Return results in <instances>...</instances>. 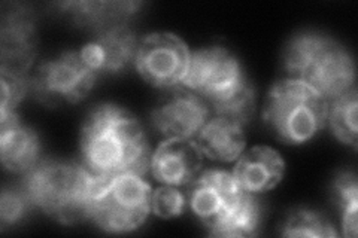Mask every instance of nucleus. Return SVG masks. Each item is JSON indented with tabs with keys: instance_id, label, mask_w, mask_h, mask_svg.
Instances as JSON below:
<instances>
[{
	"instance_id": "nucleus-3",
	"label": "nucleus",
	"mask_w": 358,
	"mask_h": 238,
	"mask_svg": "<svg viewBox=\"0 0 358 238\" xmlns=\"http://www.w3.org/2000/svg\"><path fill=\"white\" fill-rule=\"evenodd\" d=\"M284 66L291 79L308 84L329 100L354 87L355 69L351 55L329 36L300 33L285 48Z\"/></svg>"
},
{
	"instance_id": "nucleus-20",
	"label": "nucleus",
	"mask_w": 358,
	"mask_h": 238,
	"mask_svg": "<svg viewBox=\"0 0 358 238\" xmlns=\"http://www.w3.org/2000/svg\"><path fill=\"white\" fill-rule=\"evenodd\" d=\"M334 202L342 211V226L346 237L357 235V207H358V184L351 172L339 174L333 185Z\"/></svg>"
},
{
	"instance_id": "nucleus-11",
	"label": "nucleus",
	"mask_w": 358,
	"mask_h": 238,
	"mask_svg": "<svg viewBox=\"0 0 358 238\" xmlns=\"http://www.w3.org/2000/svg\"><path fill=\"white\" fill-rule=\"evenodd\" d=\"M188 185L187 202L206 226L217 221L242 194L233 174L224 170H206Z\"/></svg>"
},
{
	"instance_id": "nucleus-6",
	"label": "nucleus",
	"mask_w": 358,
	"mask_h": 238,
	"mask_svg": "<svg viewBox=\"0 0 358 238\" xmlns=\"http://www.w3.org/2000/svg\"><path fill=\"white\" fill-rule=\"evenodd\" d=\"M96 81V72L90 67L80 51H66L57 59L43 61L31 77L29 93L39 103L55 107L63 101L78 103Z\"/></svg>"
},
{
	"instance_id": "nucleus-16",
	"label": "nucleus",
	"mask_w": 358,
	"mask_h": 238,
	"mask_svg": "<svg viewBox=\"0 0 358 238\" xmlns=\"http://www.w3.org/2000/svg\"><path fill=\"white\" fill-rule=\"evenodd\" d=\"M243 126L231 119L214 117L197 133V147L210 160L231 163L245 149Z\"/></svg>"
},
{
	"instance_id": "nucleus-5",
	"label": "nucleus",
	"mask_w": 358,
	"mask_h": 238,
	"mask_svg": "<svg viewBox=\"0 0 358 238\" xmlns=\"http://www.w3.org/2000/svg\"><path fill=\"white\" fill-rule=\"evenodd\" d=\"M151 186L142 176H100L90 204L88 219L108 232L138 230L151 210Z\"/></svg>"
},
{
	"instance_id": "nucleus-1",
	"label": "nucleus",
	"mask_w": 358,
	"mask_h": 238,
	"mask_svg": "<svg viewBox=\"0 0 358 238\" xmlns=\"http://www.w3.org/2000/svg\"><path fill=\"white\" fill-rule=\"evenodd\" d=\"M81 154L84 165L99 176H143L151 167L150 147L139 121L110 103L99 105L87 115L81 130Z\"/></svg>"
},
{
	"instance_id": "nucleus-10",
	"label": "nucleus",
	"mask_w": 358,
	"mask_h": 238,
	"mask_svg": "<svg viewBox=\"0 0 358 238\" xmlns=\"http://www.w3.org/2000/svg\"><path fill=\"white\" fill-rule=\"evenodd\" d=\"M208 117L209 105L205 98L185 88L167 96L154 109L151 119L166 139L188 140L197 135Z\"/></svg>"
},
{
	"instance_id": "nucleus-19",
	"label": "nucleus",
	"mask_w": 358,
	"mask_h": 238,
	"mask_svg": "<svg viewBox=\"0 0 358 238\" xmlns=\"http://www.w3.org/2000/svg\"><path fill=\"white\" fill-rule=\"evenodd\" d=\"M357 89L352 87L350 91L331 100V105L327 109V119L333 134L342 143L357 147L358 127H357Z\"/></svg>"
},
{
	"instance_id": "nucleus-2",
	"label": "nucleus",
	"mask_w": 358,
	"mask_h": 238,
	"mask_svg": "<svg viewBox=\"0 0 358 238\" xmlns=\"http://www.w3.org/2000/svg\"><path fill=\"white\" fill-rule=\"evenodd\" d=\"M99 174L84 165L45 160L26 173L22 189L33 206L64 225L88 219Z\"/></svg>"
},
{
	"instance_id": "nucleus-9",
	"label": "nucleus",
	"mask_w": 358,
	"mask_h": 238,
	"mask_svg": "<svg viewBox=\"0 0 358 238\" xmlns=\"http://www.w3.org/2000/svg\"><path fill=\"white\" fill-rule=\"evenodd\" d=\"M36 55L35 15L27 5L5 3L0 26V72L27 76Z\"/></svg>"
},
{
	"instance_id": "nucleus-7",
	"label": "nucleus",
	"mask_w": 358,
	"mask_h": 238,
	"mask_svg": "<svg viewBox=\"0 0 358 238\" xmlns=\"http://www.w3.org/2000/svg\"><path fill=\"white\" fill-rule=\"evenodd\" d=\"M182 84L189 91L203 97L209 106L236 93L248 84L242 67L229 50L210 47L193 52Z\"/></svg>"
},
{
	"instance_id": "nucleus-21",
	"label": "nucleus",
	"mask_w": 358,
	"mask_h": 238,
	"mask_svg": "<svg viewBox=\"0 0 358 238\" xmlns=\"http://www.w3.org/2000/svg\"><path fill=\"white\" fill-rule=\"evenodd\" d=\"M282 235L285 237H306V238H331L336 231L330 221L322 214L300 209L289 214L282 226Z\"/></svg>"
},
{
	"instance_id": "nucleus-24",
	"label": "nucleus",
	"mask_w": 358,
	"mask_h": 238,
	"mask_svg": "<svg viewBox=\"0 0 358 238\" xmlns=\"http://www.w3.org/2000/svg\"><path fill=\"white\" fill-rule=\"evenodd\" d=\"M0 84H2L0 112H15V106L29 93V77L0 72Z\"/></svg>"
},
{
	"instance_id": "nucleus-22",
	"label": "nucleus",
	"mask_w": 358,
	"mask_h": 238,
	"mask_svg": "<svg viewBox=\"0 0 358 238\" xmlns=\"http://www.w3.org/2000/svg\"><path fill=\"white\" fill-rule=\"evenodd\" d=\"M33 202L24 189H3L0 197V223L2 228L17 225L26 218Z\"/></svg>"
},
{
	"instance_id": "nucleus-18",
	"label": "nucleus",
	"mask_w": 358,
	"mask_h": 238,
	"mask_svg": "<svg viewBox=\"0 0 358 238\" xmlns=\"http://www.w3.org/2000/svg\"><path fill=\"white\" fill-rule=\"evenodd\" d=\"M262 206L254 194L242 191L239 198L208 228L215 237H251L259 231Z\"/></svg>"
},
{
	"instance_id": "nucleus-23",
	"label": "nucleus",
	"mask_w": 358,
	"mask_h": 238,
	"mask_svg": "<svg viewBox=\"0 0 358 238\" xmlns=\"http://www.w3.org/2000/svg\"><path fill=\"white\" fill-rule=\"evenodd\" d=\"M185 197L176 188L166 185L152 192L151 211L162 219H172L179 216L185 207Z\"/></svg>"
},
{
	"instance_id": "nucleus-13",
	"label": "nucleus",
	"mask_w": 358,
	"mask_h": 238,
	"mask_svg": "<svg viewBox=\"0 0 358 238\" xmlns=\"http://www.w3.org/2000/svg\"><path fill=\"white\" fill-rule=\"evenodd\" d=\"M201 156L196 143L167 139L151 156L152 176L169 186L188 185L199 173Z\"/></svg>"
},
{
	"instance_id": "nucleus-8",
	"label": "nucleus",
	"mask_w": 358,
	"mask_h": 238,
	"mask_svg": "<svg viewBox=\"0 0 358 238\" xmlns=\"http://www.w3.org/2000/svg\"><path fill=\"white\" fill-rule=\"evenodd\" d=\"M185 42L173 33H151L138 47L136 69L148 84L157 88H171L182 84L189 63Z\"/></svg>"
},
{
	"instance_id": "nucleus-14",
	"label": "nucleus",
	"mask_w": 358,
	"mask_h": 238,
	"mask_svg": "<svg viewBox=\"0 0 358 238\" xmlns=\"http://www.w3.org/2000/svg\"><path fill=\"white\" fill-rule=\"evenodd\" d=\"M41 143L38 134L22 126L15 112H0V156L13 173H27L38 164Z\"/></svg>"
},
{
	"instance_id": "nucleus-12",
	"label": "nucleus",
	"mask_w": 358,
	"mask_h": 238,
	"mask_svg": "<svg viewBox=\"0 0 358 238\" xmlns=\"http://www.w3.org/2000/svg\"><path fill=\"white\" fill-rule=\"evenodd\" d=\"M139 43L134 31L121 24L97 33L93 42L80 51L84 61L97 73H118L126 70L136 59Z\"/></svg>"
},
{
	"instance_id": "nucleus-4",
	"label": "nucleus",
	"mask_w": 358,
	"mask_h": 238,
	"mask_svg": "<svg viewBox=\"0 0 358 238\" xmlns=\"http://www.w3.org/2000/svg\"><path fill=\"white\" fill-rule=\"evenodd\" d=\"M327 100L297 79H284L268 91L264 121L279 140L300 144L310 140L327 121Z\"/></svg>"
},
{
	"instance_id": "nucleus-15",
	"label": "nucleus",
	"mask_w": 358,
	"mask_h": 238,
	"mask_svg": "<svg viewBox=\"0 0 358 238\" xmlns=\"http://www.w3.org/2000/svg\"><path fill=\"white\" fill-rule=\"evenodd\" d=\"M284 172L281 155L268 146H255L239 158L233 177L242 191L255 195L275 188L281 182Z\"/></svg>"
},
{
	"instance_id": "nucleus-17",
	"label": "nucleus",
	"mask_w": 358,
	"mask_h": 238,
	"mask_svg": "<svg viewBox=\"0 0 358 238\" xmlns=\"http://www.w3.org/2000/svg\"><path fill=\"white\" fill-rule=\"evenodd\" d=\"M139 2H64L59 8L69 15L75 24L102 33L108 29L126 24L127 20L136 13Z\"/></svg>"
}]
</instances>
